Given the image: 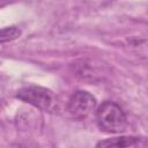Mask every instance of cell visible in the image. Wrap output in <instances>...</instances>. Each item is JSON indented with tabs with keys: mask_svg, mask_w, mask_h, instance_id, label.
Masks as SVG:
<instances>
[{
	"mask_svg": "<svg viewBox=\"0 0 148 148\" xmlns=\"http://www.w3.org/2000/svg\"><path fill=\"white\" fill-rule=\"evenodd\" d=\"M139 139L133 136H121V138H114V139H108L104 141L97 142V147H128V146H135L138 145Z\"/></svg>",
	"mask_w": 148,
	"mask_h": 148,
	"instance_id": "277c9868",
	"label": "cell"
},
{
	"mask_svg": "<svg viewBox=\"0 0 148 148\" xmlns=\"http://www.w3.org/2000/svg\"><path fill=\"white\" fill-rule=\"evenodd\" d=\"M21 36V30L17 27H7L0 29V44L17 39Z\"/></svg>",
	"mask_w": 148,
	"mask_h": 148,
	"instance_id": "5b68a950",
	"label": "cell"
},
{
	"mask_svg": "<svg viewBox=\"0 0 148 148\" xmlns=\"http://www.w3.org/2000/svg\"><path fill=\"white\" fill-rule=\"evenodd\" d=\"M96 108V98L88 91H75L67 104L68 112L75 118H84L89 116Z\"/></svg>",
	"mask_w": 148,
	"mask_h": 148,
	"instance_id": "3957f363",
	"label": "cell"
},
{
	"mask_svg": "<svg viewBox=\"0 0 148 148\" xmlns=\"http://www.w3.org/2000/svg\"><path fill=\"white\" fill-rule=\"evenodd\" d=\"M96 121L101 131L106 133H120L127 126V118L123 109L110 101L102 103L97 108Z\"/></svg>",
	"mask_w": 148,
	"mask_h": 148,
	"instance_id": "6da1fadb",
	"label": "cell"
},
{
	"mask_svg": "<svg viewBox=\"0 0 148 148\" xmlns=\"http://www.w3.org/2000/svg\"><path fill=\"white\" fill-rule=\"evenodd\" d=\"M16 97L24 103L31 104L40 110H47L52 104V94L50 90L38 86H30L20 89Z\"/></svg>",
	"mask_w": 148,
	"mask_h": 148,
	"instance_id": "7a4b0ae2",
	"label": "cell"
},
{
	"mask_svg": "<svg viewBox=\"0 0 148 148\" xmlns=\"http://www.w3.org/2000/svg\"><path fill=\"white\" fill-rule=\"evenodd\" d=\"M10 0H0V6H3L5 3H7V2H9Z\"/></svg>",
	"mask_w": 148,
	"mask_h": 148,
	"instance_id": "8992f818",
	"label": "cell"
}]
</instances>
